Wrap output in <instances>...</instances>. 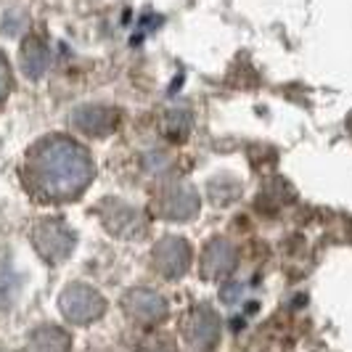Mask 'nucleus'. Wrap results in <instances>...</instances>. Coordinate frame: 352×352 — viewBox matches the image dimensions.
I'll return each instance as SVG.
<instances>
[{
    "label": "nucleus",
    "mask_w": 352,
    "mask_h": 352,
    "mask_svg": "<svg viewBox=\"0 0 352 352\" xmlns=\"http://www.w3.org/2000/svg\"><path fill=\"white\" fill-rule=\"evenodd\" d=\"M30 183L43 199H72L93 177V162L88 151L72 138H48L40 141L27 162Z\"/></svg>",
    "instance_id": "1"
},
{
    "label": "nucleus",
    "mask_w": 352,
    "mask_h": 352,
    "mask_svg": "<svg viewBox=\"0 0 352 352\" xmlns=\"http://www.w3.org/2000/svg\"><path fill=\"white\" fill-rule=\"evenodd\" d=\"M120 122V114L117 109L111 106H80L74 114H72V124L93 138H104L109 135Z\"/></svg>",
    "instance_id": "2"
},
{
    "label": "nucleus",
    "mask_w": 352,
    "mask_h": 352,
    "mask_svg": "<svg viewBox=\"0 0 352 352\" xmlns=\"http://www.w3.org/2000/svg\"><path fill=\"white\" fill-rule=\"evenodd\" d=\"M48 58H51V51L48 45L43 43V37L30 35L21 45V69L30 80H40L45 69H48Z\"/></svg>",
    "instance_id": "3"
},
{
    "label": "nucleus",
    "mask_w": 352,
    "mask_h": 352,
    "mask_svg": "<svg viewBox=\"0 0 352 352\" xmlns=\"http://www.w3.org/2000/svg\"><path fill=\"white\" fill-rule=\"evenodd\" d=\"M188 127H191V114L186 111V109H173V111H167V122H164V130H167V135L170 138H186V133H188Z\"/></svg>",
    "instance_id": "4"
},
{
    "label": "nucleus",
    "mask_w": 352,
    "mask_h": 352,
    "mask_svg": "<svg viewBox=\"0 0 352 352\" xmlns=\"http://www.w3.org/2000/svg\"><path fill=\"white\" fill-rule=\"evenodd\" d=\"M8 88H11V72H8V64H6V56L0 53V104L6 101Z\"/></svg>",
    "instance_id": "5"
}]
</instances>
